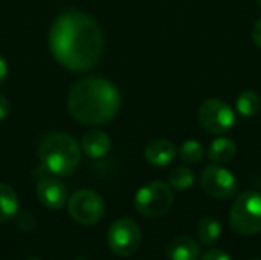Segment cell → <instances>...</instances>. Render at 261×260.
I'll list each match as a JSON object with an SVG mask.
<instances>
[{"mask_svg":"<svg viewBox=\"0 0 261 260\" xmlns=\"http://www.w3.org/2000/svg\"><path fill=\"white\" fill-rule=\"evenodd\" d=\"M49 49L54 58L73 72H89L99 63L104 35L89 14L78 9L61 12L49 31Z\"/></svg>","mask_w":261,"mask_h":260,"instance_id":"cell-1","label":"cell"},{"mask_svg":"<svg viewBox=\"0 0 261 260\" xmlns=\"http://www.w3.org/2000/svg\"><path fill=\"white\" fill-rule=\"evenodd\" d=\"M252 40L254 43L261 49V18H258L252 28Z\"/></svg>","mask_w":261,"mask_h":260,"instance_id":"cell-22","label":"cell"},{"mask_svg":"<svg viewBox=\"0 0 261 260\" xmlns=\"http://www.w3.org/2000/svg\"><path fill=\"white\" fill-rule=\"evenodd\" d=\"M229 224L242 236L261 233V193L245 192L239 195L229 211Z\"/></svg>","mask_w":261,"mask_h":260,"instance_id":"cell-4","label":"cell"},{"mask_svg":"<svg viewBox=\"0 0 261 260\" xmlns=\"http://www.w3.org/2000/svg\"><path fill=\"white\" fill-rule=\"evenodd\" d=\"M81 150L92 159H99L104 158L112 147L110 136L99 129H92L87 133H84L81 139Z\"/></svg>","mask_w":261,"mask_h":260,"instance_id":"cell-12","label":"cell"},{"mask_svg":"<svg viewBox=\"0 0 261 260\" xmlns=\"http://www.w3.org/2000/svg\"><path fill=\"white\" fill-rule=\"evenodd\" d=\"M144 156L148 164L154 167H165V166H170L176 159L177 149L171 141L158 138L147 144L144 150Z\"/></svg>","mask_w":261,"mask_h":260,"instance_id":"cell-11","label":"cell"},{"mask_svg":"<svg viewBox=\"0 0 261 260\" xmlns=\"http://www.w3.org/2000/svg\"><path fill=\"white\" fill-rule=\"evenodd\" d=\"M200 187L211 198L225 201L232 198L239 190V181L234 173L220 166H206L200 175Z\"/></svg>","mask_w":261,"mask_h":260,"instance_id":"cell-9","label":"cell"},{"mask_svg":"<svg viewBox=\"0 0 261 260\" xmlns=\"http://www.w3.org/2000/svg\"><path fill=\"white\" fill-rule=\"evenodd\" d=\"M248 260H261L260 257H251V259H248Z\"/></svg>","mask_w":261,"mask_h":260,"instance_id":"cell-24","label":"cell"},{"mask_svg":"<svg viewBox=\"0 0 261 260\" xmlns=\"http://www.w3.org/2000/svg\"><path fill=\"white\" fill-rule=\"evenodd\" d=\"M9 110H11V104H9V100L0 93V121L5 120L8 115H9Z\"/></svg>","mask_w":261,"mask_h":260,"instance_id":"cell-21","label":"cell"},{"mask_svg":"<svg viewBox=\"0 0 261 260\" xmlns=\"http://www.w3.org/2000/svg\"><path fill=\"white\" fill-rule=\"evenodd\" d=\"M194 181H196V178H194L193 170L190 167H185V166L174 167L168 175L170 187H173L174 190H179V192H185V190L191 188Z\"/></svg>","mask_w":261,"mask_h":260,"instance_id":"cell-18","label":"cell"},{"mask_svg":"<svg viewBox=\"0 0 261 260\" xmlns=\"http://www.w3.org/2000/svg\"><path fill=\"white\" fill-rule=\"evenodd\" d=\"M37 198L49 210H60L67 201L66 185L49 175H44L37 182Z\"/></svg>","mask_w":261,"mask_h":260,"instance_id":"cell-10","label":"cell"},{"mask_svg":"<svg viewBox=\"0 0 261 260\" xmlns=\"http://www.w3.org/2000/svg\"><path fill=\"white\" fill-rule=\"evenodd\" d=\"M67 109L84 126H104L118 115L121 93L112 81L90 75L72 86L67 97Z\"/></svg>","mask_w":261,"mask_h":260,"instance_id":"cell-2","label":"cell"},{"mask_svg":"<svg viewBox=\"0 0 261 260\" xmlns=\"http://www.w3.org/2000/svg\"><path fill=\"white\" fill-rule=\"evenodd\" d=\"M142 234L136 221L122 218L115 221L107 231V244L110 250L121 257L133 256L141 247Z\"/></svg>","mask_w":261,"mask_h":260,"instance_id":"cell-7","label":"cell"},{"mask_svg":"<svg viewBox=\"0 0 261 260\" xmlns=\"http://www.w3.org/2000/svg\"><path fill=\"white\" fill-rule=\"evenodd\" d=\"M70 218L81 225L98 224L106 213V205L102 198L93 190H78L67 202Z\"/></svg>","mask_w":261,"mask_h":260,"instance_id":"cell-8","label":"cell"},{"mask_svg":"<svg viewBox=\"0 0 261 260\" xmlns=\"http://www.w3.org/2000/svg\"><path fill=\"white\" fill-rule=\"evenodd\" d=\"M41 167L55 176L72 175L81 161V147L73 136L63 132H52L41 138L38 144Z\"/></svg>","mask_w":261,"mask_h":260,"instance_id":"cell-3","label":"cell"},{"mask_svg":"<svg viewBox=\"0 0 261 260\" xmlns=\"http://www.w3.org/2000/svg\"><path fill=\"white\" fill-rule=\"evenodd\" d=\"M257 2H258V6H260V8H261V0H257Z\"/></svg>","mask_w":261,"mask_h":260,"instance_id":"cell-25","label":"cell"},{"mask_svg":"<svg viewBox=\"0 0 261 260\" xmlns=\"http://www.w3.org/2000/svg\"><path fill=\"white\" fill-rule=\"evenodd\" d=\"M199 123L210 133L225 135L236 126L237 115L223 100L208 98L199 107Z\"/></svg>","mask_w":261,"mask_h":260,"instance_id":"cell-6","label":"cell"},{"mask_svg":"<svg viewBox=\"0 0 261 260\" xmlns=\"http://www.w3.org/2000/svg\"><path fill=\"white\" fill-rule=\"evenodd\" d=\"M76 260H86V259H76Z\"/></svg>","mask_w":261,"mask_h":260,"instance_id":"cell-27","label":"cell"},{"mask_svg":"<svg viewBox=\"0 0 261 260\" xmlns=\"http://www.w3.org/2000/svg\"><path fill=\"white\" fill-rule=\"evenodd\" d=\"M203 155H205V147L202 143L196 139L185 141L179 149V156L187 164H199L203 159Z\"/></svg>","mask_w":261,"mask_h":260,"instance_id":"cell-19","label":"cell"},{"mask_svg":"<svg viewBox=\"0 0 261 260\" xmlns=\"http://www.w3.org/2000/svg\"><path fill=\"white\" fill-rule=\"evenodd\" d=\"M200 260H232L229 257V254L228 253H225V251H222V250H210V251H206L203 256H202V259Z\"/></svg>","mask_w":261,"mask_h":260,"instance_id":"cell-20","label":"cell"},{"mask_svg":"<svg viewBox=\"0 0 261 260\" xmlns=\"http://www.w3.org/2000/svg\"><path fill=\"white\" fill-rule=\"evenodd\" d=\"M165 254L170 260H199L200 245L190 236H179L168 242Z\"/></svg>","mask_w":261,"mask_h":260,"instance_id":"cell-13","label":"cell"},{"mask_svg":"<svg viewBox=\"0 0 261 260\" xmlns=\"http://www.w3.org/2000/svg\"><path fill=\"white\" fill-rule=\"evenodd\" d=\"M28 260H41V259H28Z\"/></svg>","mask_w":261,"mask_h":260,"instance_id":"cell-26","label":"cell"},{"mask_svg":"<svg viewBox=\"0 0 261 260\" xmlns=\"http://www.w3.org/2000/svg\"><path fill=\"white\" fill-rule=\"evenodd\" d=\"M237 155V144L226 136L216 138L208 149V159L214 164H226L234 159Z\"/></svg>","mask_w":261,"mask_h":260,"instance_id":"cell-14","label":"cell"},{"mask_svg":"<svg viewBox=\"0 0 261 260\" xmlns=\"http://www.w3.org/2000/svg\"><path fill=\"white\" fill-rule=\"evenodd\" d=\"M236 109L243 118H252L261 110V97L255 90L246 89L237 97Z\"/></svg>","mask_w":261,"mask_h":260,"instance_id":"cell-16","label":"cell"},{"mask_svg":"<svg viewBox=\"0 0 261 260\" xmlns=\"http://www.w3.org/2000/svg\"><path fill=\"white\" fill-rule=\"evenodd\" d=\"M222 236V225L217 219L206 216L199 221L197 225V238L203 245H213L216 244Z\"/></svg>","mask_w":261,"mask_h":260,"instance_id":"cell-17","label":"cell"},{"mask_svg":"<svg viewBox=\"0 0 261 260\" xmlns=\"http://www.w3.org/2000/svg\"><path fill=\"white\" fill-rule=\"evenodd\" d=\"M6 75H8V64H6V60L0 55V86L5 83Z\"/></svg>","mask_w":261,"mask_h":260,"instance_id":"cell-23","label":"cell"},{"mask_svg":"<svg viewBox=\"0 0 261 260\" xmlns=\"http://www.w3.org/2000/svg\"><path fill=\"white\" fill-rule=\"evenodd\" d=\"M18 213V198L15 192L6 185L0 184V222L12 221Z\"/></svg>","mask_w":261,"mask_h":260,"instance_id":"cell-15","label":"cell"},{"mask_svg":"<svg viewBox=\"0 0 261 260\" xmlns=\"http://www.w3.org/2000/svg\"><path fill=\"white\" fill-rule=\"evenodd\" d=\"M174 201L173 190L170 184L162 181H153L141 187L135 196L136 210L148 218H158L165 215Z\"/></svg>","mask_w":261,"mask_h":260,"instance_id":"cell-5","label":"cell"}]
</instances>
